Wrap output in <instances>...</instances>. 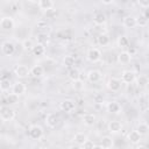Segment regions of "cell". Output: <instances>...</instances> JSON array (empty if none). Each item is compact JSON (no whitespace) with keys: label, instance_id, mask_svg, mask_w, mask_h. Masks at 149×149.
Listing matches in <instances>:
<instances>
[{"label":"cell","instance_id":"30","mask_svg":"<svg viewBox=\"0 0 149 149\" xmlns=\"http://www.w3.org/2000/svg\"><path fill=\"white\" fill-rule=\"evenodd\" d=\"M135 80L139 87H146L148 85V77L146 74H140L137 78H135Z\"/></svg>","mask_w":149,"mask_h":149},{"label":"cell","instance_id":"38","mask_svg":"<svg viewBox=\"0 0 149 149\" xmlns=\"http://www.w3.org/2000/svg\"><path fill=\"white\" fill-rule=\"evenodd\" d=\"M139 5L141 6V7H143L144 9L146 8H149V0H144V1H139Z\"/></svg>","mask_w":149,"mask_h":149},{"label":"cell","instance_id":"23","mask_svg":"<svg viewBox=\"0 0 149 149\" xmlns=\"http://www.w3.org/2000/svg\"><path fill=\"white\" fill-rule=\"evenodd\" d=\"M86 140H87V135H86L85 133H81V132L76 133V134H74V136H73L74 144H78V146H81Z\"/></svg>","mask_w":149,"mask_h":149},{"label":"cell","instance_id":"40","mask_svg":"<svg viewBox=\"0 0 149 149\" xmlns=\"http://www.w3.org/2000/svg\"><path fill=\"white\" fill-rule=\"evenodd\" d=\"M68 149H81V147H80V146H78V144H71Z\"/></svg>","mask_w":149,"mask_h":149},{"label":"cell","instance_id":"20","mask_svg":"<svg viewBox=\"0 0 149 149\" xmlns=\"http://www.w3.org/2000/svg\"><path fill=\"white\" fill-rule=\"evenodd\" d=\"M30 74L33 77H35V78H40V77H42L44 74V68L42 65H40V64H36L30 69Z\"/></svg>","mask_w":149,"mask_h":149},{"label":"cell","instance_id":"28","mask_svg":"<svg viewBox=\"0 0 149 149\" xmlns=\"http://www.w3.org/2000/svg\"><path fill=\"white\" fill-rule=\"evenodd\" d=\"M12 83L9 79H1L0 80V91L2 92H7L9 90H12Z\"/></svg>","mask_w":149,"mask_h":149},{"label":"cell","instance_id":"35","mask_svg":"<svg viewBox=\"0 0 149 149\" xmlns=\"http://www.w3.org/2000/svg\"><path fill=\"white\" fill-rule=\"evenodd\" d=\"M72 86H73V88H74L76 91H81V90L84 88V83H83L80 79H78V80L72 81Z\"/></svg>","mask_w":149,"mask_h":149},{"label":"cell","instance_id":"24","mask_svg":"<svg viewBox=\"0 0 149 149\" xmlns=\"http://www.w3.org/2000/svg\"><path fill=\"white\" fill-rule=\"evenodd\" d=\"M31 52H33L34 56H42V55L45 52V47H44V44H41V43L34 44V48L31 49Z\"/></svg>","mask_w":149,"mask_h":149},{"label":"cell","instance_id":"29","mask_svg":"<svg viewBox=\"0 0 149 149\" xmlns=\"http://www.w3.org/2000/svg\"><path fill=\"white\" fill-rule=\"evenodd\" d=\"M116 44H118L119 48H126L129 44V40L126 35H120L116 40Z\"/></svg>","mask_w":149,"mask_h":149},{"label":"cell","instance_id":"33","mask_svg":"<svg viewBox=\"0 0 149 149\" xmlns=\"http://www.w3.org/2000/svg\"><path fill=\"white\" fill-rule=\"evenodd\" d=\"M63 63H64L65 66H68V68H72V66L74 65V57L71 56V55H68V56L64 57Z\"/></svg>","mask_w":149,"mask_h":149},{"label":"cell","instance_id":"19","mask_svg":"<svg viewBox=\"0 0 149 149\" xmlns=\"http://www.w3.org/2000/svg\"><path fill=\"white\" fill-rule=\"evenodd\" d=\"M122 24L126 28H135L136 27V17L133 15H126L122 20Z\"/></svg>","mask_w":149,"mask_h":149},{"label":"cell","instance_id":"5","mask_svg":"<svg viewBox=\"0 0 149 149\" xmlns=\"http://www.w3.org/2000/svg\"><path fill=\"white\" fill-rule=\"evenodd\" d=\"M44 122L49 128H56L58 126V123H59V116L54 112L48 113L47 116H45Z\"/></svg>","mask_w":149,"mask_h":149},{"label":"cell","instance_id":"44","mask_svg":"<svg viewBox=\"0 0 149 149\" xmlns=\"http://www.w3.org/2000/svg\"><path fill=\"white\" fill-rule=\"evenodd\" d=\"M38 149H45V148H38Z\"/></svg>","mask_w":149,"mask_h":149},{"label":"cell","instance_id":"25","mask_svg":"<svg viewBox=\"0 0 149 149\" xmlns=\"http://www.w3.org/2000/svg\"><path fill=\"white\" fill-rule=\"evenodd\" d=\"M109 41H111V38H109L108 34H105V33H104V34H100V35L97 37L98 44H99V45H102V47L109 44Z\"/></svg>","mask_w":149,"mask_h":149},{"label":"cell","instance_id":"13","mask_svg":"<svg viewBox=\"0 0 149 149\" xmlns=\"http://www.w3.org/2000/svg\"><path fill=\"white\" fill-rule=\"evenodd\" d=\"M118 62L121 64V65H127L132 62V54L129 51H121L119 55H118Z\"/></svg>","mask_w":149,"mask_h":149},{"label":"cell","instance_id":"10","mask_svg":"<svg viewBox=\"0 0 149 149\" xmlns=\"http://www.w3.org/2000/svg\"><path fill=\"white\" fill-rule=\"evenodd\" d=\"M26 91H27V86L24 85V83H22V81H15L13 85H12V93H14V94H16V95H21V94H23V93H26Z\"/></svg>","mask_w":149,"mask_h":149},{"label":"cell","instance_id":"43","mask_svg":"<svg viewBox=\"0 0 149 149\" xmlns=\"http://www.w3.org/2000/svg\"><path fill=\"white\" fill-rule=\"evenodd\" d=\"M93 149H102V148H101L100 146H94V148H93Z\"/></svg>","mask_w":149,"mask_h":149},{"label":"cell","instance_id":"31","mask_svg":"<svg viewBox=\"0 0 149 149\" xmlns=\"http://www.w3.org/2000/svg\"><path fill=\"white\" fill-rule=\"evenodd\" d=\"M21 47H22V49H23V50L29 51V50H31V49L34 48V43H33V41H31L30 38H26V40H23V41H22Z\"/></svg>","mask_w":149,"mask_h":149},{"label":"cell","instance_id":"2","mask_svg":"<svg viewBox=\"0 0 149 149\" xmlns=\"http://www.w3.org/2000/svg\"><path fill=\"white\" fill-rule=\"evenodd\" d=\"M28 134L31 140H40L43 136V129L38 125H31L28 129Z\"/></svg>","mask_w":149,"mask_h":149},{"label":"cell","instance_id":"22","mask_svg":"<svg viewBox=\"0 0 149 149\" xmlns=\"http://www.w3.org/2000/svg\"><path fill=\"white\" fill-rule=\"evenodd\" d=\"M83 122H84V125L87 126V127L93 126V125L95 123V115L92 114V113H86V114H84V116H83Z\"/></svg>","mask_w":149,"mask_h":149},{"label":"cell","instance_id":"39","mask_svg":"<svg viewBox=\"0 0 149 149\" xmlns=\"http://www.w3.org/2000/svg\"><path fill=\"white\" fill-rule=\"evenodd\" d=\"M94 100H95V102H102V95H100V94H97L95 97H94Z\"/></svg>","mask_w":149,"mask_h":149},{"label":"cell","instance_id":"27","mask_svg":"<svg viewBox=\"0 0 149 149\" xmlns=\"http://www.w3.org/2000/svg\"><path fill=\"white\" fill-rule=\"evenodd\" d=\"M141 136H144V135H147L148 134V130H149V127H148V125H147V122H140L139 125H137V127H136V129H135Z\"/></svg>","mask_w":149,"mask_h":149},{"label":"cell","instance_id":"17","mask_svg":"<svg viewBox=\"0 0 149 149\" xmlns=\"http://www.w3.org/2000/svg\"><path fill=\"white\" fill-rule=\"evenodd\" d=\"M113 146H114V140H113L112 136L105 135V136L101 137V140H100V147L102 149H112Z\"/></svg>","mask_w":149,"mask_h":149},{"label":"cell","instance_id":"15","mask_svg":"<svg viewBox=\"0 0 149 149\" xmlns=\"http://www.w3.org/2000/svg\"><path fill=\"white\" fill-rule=\"evenodd\" d=\"M59 107H61L62 111L69 113V112L74 111V108H76V102H74L73 100H71V99H65V100H63V101L61 102Z\"/></svg>","mask_w":149,"mask_h":149},{"label":"cell","instance_id":"41","mask_svg":"<svg viewBox=\"0 0 149 149\" xmlns=\"http://www.w3.org/2000/svg\"><path fill=\"white\" fill-rule=\"evenodd\" d=\"M135 149H148V148H147L146 146H143V144H137Z\"/></svg>","mask_w":149,"mask_h":149},{"label":"cell","instance_id":"4","mask_svg":"<svg viewBox=\"0 0 149 149\" xmlns=\"http://www.w3.org/2000/svg\"><path fill=\"white\" fill-rule=\"evenodd\" d=\"M121 86H122V81L120 80V78H116V77H111L108 80H107V87L109 91L112 92H119L121 90Z\"/></svg>","mask_w":149,"mask_h":149},{"label":"cell","instance_id":"37","mask_svg":"<svg viewBox=\"0 0 149 149\" xmlns=\"http://www.w3.org/2000/svg\"><path fill=\"white\" fill-rule=\"evenodd\" d=\"M47 41H48V35L47 34H38V36H37V43L44 44Z\"/></svg>","mask_w":149,"mask_h":149},{"label":"cell","instance_id":"32","mask_svg":"<svg viewBox=\"0 0 149 149\" xmlns=\"http://www.w3.org/2000/svg\"><path fill=\"white\" fill-rule=\"evenodd\" d=\"M6 100H7L8 105H16L19 102V95H16L14 93H9L6 98Z\"/></svg>","mask_w":149,"mask_h":149},{"label":"cell","instance_id":"6","mask_svg":"<svg viewBox=\"0 0 149 149\" xmlns=\"http://www.w3.org/2000/svg\"><path fill=\"white\" fill-rule=\"evenodd\" d=\"M14 74L17 77V78H27L29 74H30V69H28V66L23 65V64H19L15 66L14 69Z\"/></svg>","mask_w":149,"mask_h":149},{"label":"cell","instance_id":"1","mask_svg":"<svg viewBox=\"0 0 149 149\" xmlns=\"http://www.w3.org/2000/svg\"><path fill=\"white\" fill-rule=\"evenodd\" d=\"M14 118H15V111L10 106H8V105L0 106V120L12 121Z\"/></svg>","mask_w":149,"mask_h":149},{"label":"cell","instance_id":"8","mask_svg":"<svg viewBox=\"0 0 149 149\" xmlns=\"http://www.w3.org/2000/svg\"><path fill=\"white\" fill-rule=\"evenodd\" d=\"M14 26H15V22L12 16H3L0 19V28L3 30H12Z\"/></svg>","mask_w":149,"mask_h":149},{"label":"cell","instance_id":"26","mask_svg":"<svg viewBox=\"0 0 149 149\" xmlns=\"http://www.w3.org/2000/svg\"><path fill=\"white\" fill-rule=\"evenodd\" d=\"M68 76H69V78H70L72 81L78 80V79H80V71H79L77 68H71V69L69 70V72H68Z\"/></svg>","mask_w":149,"mask_h":149},{"label":"cell","instance_id":"9","mask_svg":"<svg viewBox=\"0 0 149 149\" xmlns=\"http://www.w3.org/2000/svg\"><path fill=\"white\" fill-rule=\"evenodd\" d=\"M1 51L6 56H12L15 52V45H14V43L10 42V41L2 42V44H1Z\"/></svg>","mask_w":149,"mask_h":149},{"label":"cell","instance_id":"21","mask_svg":"<svg viewBox=\"0 0 149 149\" xmlns=\"http://www.w3.org/2000/svg\"><path fill=\"white\" fill-rule=\"evenodd\" d=\"M106 109H107L109 113L118 114V113L121 111V107H120L119 102H116V101H108V102L106 104Z\"/></svg>","mask_w":149,"mask_h":149},{"label":"cell","instance_id":"16","mask_svg":"<svg viewBox=\"0 0 149 149\" xmlns=\"http://www.w3.org/2000/svg\"><path fill=\"white\" fill-rule=\"evenodd\" d=\"M127 140H128L129 143L137 146V144H140V142H141V140H142V136L134 129V130H130V132L128 133V135H127Z\"/></svg>","mask_w":149,"mask_h":149},{"label":"cell","instance_id":"18","mask_svg":"<svg viewBox=\"0 0 149 149\" xmlns=\"http://www.w3.org/2000/svg\"><path fill=\"white\" fill-rule=\"evenodd\" d=\"M107 21V17H106V14L102 13V12H98L94 14L93 16V23L97 24V26H102L105 24Z\"/></svg>","mask_w":149,"mask_h":149},{"label":"cell","instance_id":"36","mask_svg":"<svg viewBox=\"0 0 149 149\" xmlns=\"http://www.w3.org/2000/svg\"><path fill=\"white\" fill-rule=\"evenodd\" d=\"M94 146H95V144L93 143V141H91V140H88V139H87V140H86V141H85L80 147H81V149H93V148H94Z\"/></svg>","mask_w":149,"mask_h":149},{"label":"cell","instance_id":"14","mask_svg":"<svg viewBox=\"0 0 149 149\" xmlns=\"http://www.w3.org/2000/svg\"><path fill=\"white\" fill-rule=\"evenodd\" d=\"M102 77V73L101 71L97 70V69H93V70H90L87 72V80L91 81V83H98Z\"/></svg>","mask_w":149,"mask_h":149},{"label":"cell","instance_id":"12","mask_svg":"<svg viewBox=\"0 0 149 149\" xmlns=\"http://www.w3.org/2000/svg\"><path fill=\"white\" fill-rule=\"evenodd\" d=\"M37 6L42 12H50L55 7V2L51 0H40L37 1Z\"/></svg>","mask_w":149,"mask_h":149},{"label":"cell","instance_id":"3","mask_svg":"<svg viewBox=\"0 0 149 149\" xmlns=\"http://www.w3.org/2000/svg\"><path fill=\"white\" fill-rule=\"evenodd\" d=\"M86 58L91 63H97L101 59V51L98 48H90L86 52Z\"/></svg>","mask_w":149,"mask_h":149},{"label":"cell","instance_id":"11","mask_svg":"<svg viewBox=\"0 0 149 149\" xmlns=\"http://www.w3.org/2000/svg\"><path fill=\"white\" fill-rule=\"evenodd\" d=\"M107 129H108V132H109L111 134H118V133L121 132L122 125H121V122L118 121V120H112V121L108 122Z\"/></svg>","mask_w":149,"mask_h":149},{"label":"cell","instance_id":"42","mask_svg":"<svg viewBox=\"0 0 149 149\" xmlns=\"http://www.w3.org/2000/svg\"><path fill=\"white\" fill-rule=\"evenodd\" d=\"M102 3H105V5H109V3H112V1H104Z\"/></svg>","mask_w":149,"mask_h":149},{"label":"cell","instance_id":"7","mask_svg":"<svg viewBox=\"0 0 149 149\" xmlns=\"http://www.w3.org/2000/svg\"><path fill=\"white\" fill-rule=\"evenodd\" d=\"M136 78V73L133 70H125L121 73V81L122 84H132Z\"/></svg>","mask_w":149,"mask_h":149},{"label":"cell","instance_id":"34","mask_svg":"<svg viewBox=\"0 0 149 149\" xmlns=\"http://www.w3.org/2000/svg\"><path fill=\"white\" fill-rule=\"evenodd\" d=\"M147 24H148V19H147V17H144L142 14H141L139 17H136V26L146 27Z\"/></svg>","mask_w":149,"mask_h":149}]
</instances>
